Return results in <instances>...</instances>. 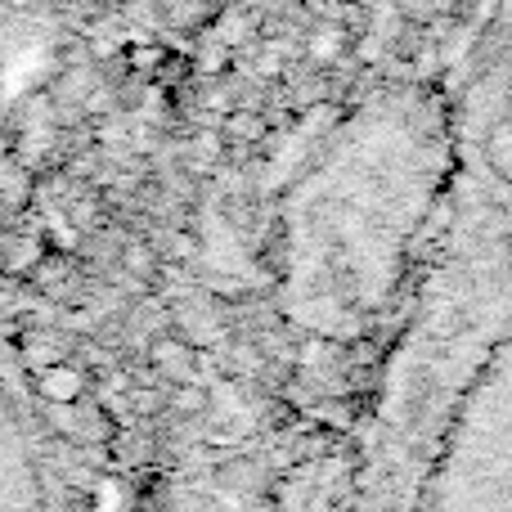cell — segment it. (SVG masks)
Here are the masks:
<instances>
[{"label": "cell", "mask_w": 512, "mask_h": 512, "mask_svg": "<svg viewBox=\"0 0 512 512\" xmlns=\"http://www.w3.org/2000/svg\"><path fill=\"white\" fill-rule=\"evenodd\" d=\"M72 391H77V378H72L68 369H45V396H54L63 405Z\"/></svg>", "instance_id": "obj_1"}, {"label": "cell", "mask_w": 512, "mask_h": 512, "mask_svg": "<svg viewBox=\"0 0 512 512\" xmlns=\"http://www.w3.org/2000/svg\"><path fill=\"white\" fill-rule=\"evenodd\" d=\"M490 158H495L499 171H508V126H495V153Z\"/></svg>", "instance_id": "obj_2"}]
</instances>
